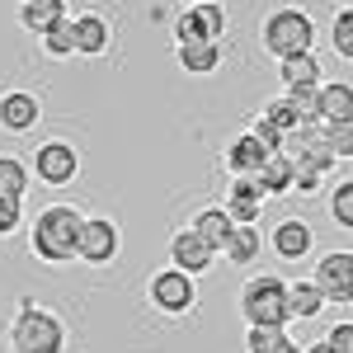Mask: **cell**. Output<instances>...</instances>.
Returning <instances> with one entry per match:
<instances>
[{
	"mask_svg": "<svg viewBox=\"0 0 353 353\" xmlns=\"http://www.w3.org/2000/svg\"><path fill=\"white\" fill-rule=\"evenodd\" d=\"M311 283L325 292V301H339V306H349L353 301V250H330L316 259V273H311Z\"/></svg>",
	"mask_w": 353,
	"mask_h": 353,
	"instance_id": "obj_9",
	"label": "cell"
},
{
	"mask_svg": "<svg viewBox=\"0 0 353 353\" xmlns=\"http://www.w3.org/2000/svg\"><path fill=\"white\" fill-rule=\"evenodd\" d=\"M231 226H236V221L226 217L221 208H203V212L189 221V231H193V236H198L203 245H212V250H221V241L231 236Z\"/></svg>",
	"mask_w": 353,
	"mask_h": 353,
	"instance_id": "obj_23",
	"label": "cell"
},
{
	"mask_svg": "<svg viewBox=\"0 0 353 353\" xmlns=\"http://www.w3.org/2000/svg\"><path fill=\"white\" fill-rule=\"evenodd\" d=\"M212 259H217V250H212V245H203V241L189 231V226L170 236V269H179V273H189V278H198V273L212 269Z\"/></svg>",
	"mask_w": 353,
	"mask_h": 353,
	"instance_id": "obj_12",
	"label": "cell"
},
{
	"mask_svg": "<svg viewBox=\"0 0 353 353\" xmlns=\"http://www.w3.org/2000/svg\"><path fill=\"white\" fill-rule=\"evenodd\" d=\"M316 123H353V85L349 81H334V85H316Z\"/></svg>",
	"mask_w": 353,
	"mask_h": 353,
	"instance_id": "obj_15",
	"label": "cell"
},
{
	"mask_svg": "<svg viewBox=\"0 0 353 353\" xmlns=\"http://www.w3.org/2000/svg\"><path fill=\"white\" fill-rule=\"evenodd\" d=\"M38 38H43V52H48V57H71V52H76V38H71V14H66V19H57V24L48 28V33H38Z\"/></svg>",
	"mask_w": 353,
	"mask_h": 353,
	"instance_id": "obj_27",
	"label": "cell"
},
{
	"mask_svg": "<svg viewBox=\"0 0 353 353\" xmlns=\"http://www.w3.org/2000/svg\"><path fill=\"white\" fill-rule=\"evenodd\" d=\"M189 5H198V0H189Z\"/></svg>",
	"mask_w": 353,
	"mask_h": 353,
	"instance_id": "obj_33",
	"label": "cell"
},
{
	"mask_svg": "<svg viewBox=\"0 0 353 353\" xmlns=\"http://www.w3.org/2000/svg\"><path fill=\"white\" fill-rule=\"evenodd\" d=\"M71 38H76V52L81 57H104L113 48V28L104 14H94V10H85L71 19Z\"/></svg>",
	"mask_w": 353,
	"mask_h": 353,
	"instance_id": "obj_14",
	"label": "cell"
},
{
	"mask_svg": "<svg viewBox=\"0 0 353 353\" xmlns=\"http://www.w3.org/2000/svg\"><path fill=\"white\" fill-rule=\"evenodd\" d=\"M10 349L14 353H66V325L48 306L24 297L19 316H14V330H10Z\"/></svg>",
	"mask_w": 353,
	"mask_h": 353,
	"instance_id": "obj_2",
	"label": "cell"
},
{
	"mask_svg": "<svg viewBox=\"0 0 353 353\" xmlns=\"http://www.w3.org/2000/svg\"><path fill=\"white\" fill-rule=\"evenodd\" d=\"M85 212H76L71 203H48L38 217H33V231H28V250L33 259L43 264H71L76 259V236H81Z\"/></svg>",
	"mask_w": 353,
	"mask_h": 353,
	"instance_id": "obj_1",
	"label": "cell"
},
{
	"mask_svg": "<svg viewBox=\"0 0 353 353\" xmlns=\"http://www.w3.org/2000/svg\"><path fill=\"white\" fill-rule=\"evenodd\" d=\"M226 5L221 0H198L174 19V48L179 43H221L226 38Z\"/></svg>",
	"mask_w": 353,
	"mask_h": 353,
	"instance_id": "obj_6",
	"label": "cell"
},
{
	"mask_svg": "<svg viewBox=\"0 0 353 353\" xmlns=\"http://www.w3.org/2000/svg\"><path fill=\"white\" fill-rule=\"evenodd\" d=\"M123 250V231L113 217H85L81 236H76V259L90 264V269H109Z\"/></svg>",
	"mask_w": 353,
	"mask_h": 353,
	"instance_id": "obj_5",
	"label": "cell"
},
{
	"mask_svg": "<svg viewBox=\"0 0 353 353\" xmlns=\"http://www.w3.org/2000/svg\"><path fill=\"white\" fill-rule=\"evenodd\" d=\"M146 301H151L161 316H189L193 306H198V283L179 269H161L146 283Z\"/></svg>",
	"mask_w": 353,
	"mask_h": 353,
	"instance_id": "obj_7",
	"label": "cell"
},
{
	"mask_svg": "<svg viewBox=\"0 0 353 353\" xmlns=\"http://www.w3.org/2000/svg\"><path fill=\"white\" fill-rule=\"evenodd\" d=\"M259 43H264V52L269 57H297V52H311L316 48V19L297 10V5H283V10H273L269 19H264V33H259Z\"/></svg>",
	"mask_w": 353,
	"mask_h": 353,
	"instance_id": "obj_4",
	"label": "cell"
},
{
	"mask_svg": "<svg viewBox=\"0 0 353 353\" xmlns=\"http://www.w3.org/2000/svg\"><path fill=\"white\" fill-rule=\"evenodd\" d=\"M334 52L344 57V61H353V10L349 5L334 14Z\"/></svg>",
	"mask_w": 353,
	"mask_h": 353,
	"instance_id": "obj_29",
	"label": "cell"
},
{
	"mask_svg": "<svg viewBox=\"0 0 353 353\" xmlns=\"http://www.w3.org/2000/svg\"><path fill=\"white\" fill-rule=\"evenodd\" d=\"M221 259H226V264H259V254H264V236H259V221H254V226H241V221H236V226H231V236H226V241H221V250H217Z\"/></svg>",
	"mask_w": 353,
	"mask_h": 353,
	"instance_id": "obj_16",
	"label": "cell"
},
{
	"mask_svg": "<svg viewBox=\"0 0 353 353\" xmlns=\"http://www.w3.org/2000/svg\"><path fill=\"white\" fill-rule=\"evenodd\" d=\"M28 184H33L28 165L19 161V156H0V193H10V198H19V203H24Z\"/></svg>",
	"mask_w": 353,
	"mask_h": 353,
	"instance_id": "obj_25",
	"label": "cell"
},
{
	"mask_svg": "<svg viewBox=\"0 0 353 353\" xmlns=\"http://www.w3.org/2000/svg\"><path fill=\"white\" fill-rule=\"evenodd\" d=\"M269 250L283 264H301V259H311V250H316V226L301 221V217H283L269 236Z\"/></svg>",
	"mask_w": 353,
	"mask_h": 353,
	"instance_id": "obj_10",
	"label": "cell"
},
{
	"mask_svg": "<svg viewBox=\"0 0 353 353\" xmlns=\"http://www.w3.org/2000/svg\"><path fill=\"white\" fill-rule=\"evenodd\" d=\"M184 76H217L221 71V43H179L174 48Z\"/></svg>",
	"mask_w": 353,
	"mask_h": 353,
	"instance_id": "obj_19",
	"label": "cell"
},
{
	"mask_svg": "<svg viewBox=\"0 0 353 353\" xmlns=\"http://www.w3.org/2000/svg\"><path fill=\"white\" fill-rule=\"evenodd\" d=\"M250 179H254V189L264 193V198H273V193H292V161H288L283 151H269Z\"/></svg>",
	"mask_w": 353,
	"mask_h": 353,
	"instance_id": "obj_17",
	"label": "cell"
},
{
	"mask_svg": "<svg viewBox=\"0 0 353 353\" xmlns=\"http://www.w3.org/2000/svg\"><path fill=\"white\" fill-rule=\"evenodd\" d=\"M57 19H66V0H19V24L28 33H48Z\"/></svg>",
	"mask_w": 353,
	"mask_h": 353,
	"instance_id": "obj_22",
	"label": "cell"
},
{
	"mask_svg": "<svg viewBox=\"0 0 353 353\" xmlns=\"http://www.w3.org/2000/svg\"><path fill=\"white\" fill-rule=\"evenodd\" d=\"M259 118H264V123H269V128H273L278 137H288V132H297V128H301V118H297V104H292L288 94H278V99H269Z\"/></svg>",
	"mask_w": 353,
	"mask_h": 353,
	"instance_id": "obj_24",
	"label": "cell"
},
{
	"mask_svg": "<svg viewBox=\"0 0 353 353\" xmlns=\"http://www.w3.org/2000/svg\"><path fill=\"white\" fill-rule=\"evenodd\" d=\"M278 353H301V344H297V339H288V344H283Z\"/></svg>",
	"mask_w": 353,
	"mask_h": 353,
	"instance_id": "obj_32",
	"label": "cell"
},
{
	"mask_svg": "<svg viewBox=\"0 0 353 353\" xmlns=\"http://www.w3.org/2000/svg\"><path fill=\"white\" fill-rule=\"evenodd\" d=\"M321 344H325V353H353V321L344 316V321H339V325L330 330V334L321 339Z\"/></svg>",
	"mask_w": 353,
	"mask_h": 353,
	"instance_id": "obj_31",
	"label": "cell"
},
{
	"mask_svg": "<svg viewBox=\"0 0 353 353\" xmlns=\"http://www.w3.org/2000/svg\"><path fill=\"white\" fill-rule=\"evenodd\" d=\"M330 217L339 226H353V179H339L330 193Z\"/></svg>",
	"mask_w": 353,
	"mask_h": 353,
	"instance_id": "obj_28",
	"label": "cell"
},
{
	"mask_svg": "<svg viewBox=\"0 0 353 353\" xmlns=\"http://www.w3.org/2000/svg\"><path fill=\"white\" fill-rule=\"evenodd\" d=\"M221 212H226L231 221H241V226H254V221H259V212H264V193L254 189V179H245V174H231Z\"/></svg>",
	"mask_w": 353,
	"mask_h": 353,
	"instance_id": "obj_13",
	"label": "cell"
},
{
	"mask_svg": "<svg viewBox=\"0 0 353 353\" xmlns=\"http://www.w3.org/2000/svg\"><path fill=\"white\" fill-rule=\"evenodd\" d=\"M325 306H330L325 292H321L311 278H297V283H288V311H292V321H316Z\"/></svg>",
	"mask_w": 353,
	"mask_h": 353,
	"instance_id": "obj_21",
	"label": "cell"
},
{
	"mask_svg": "<svg viewBox=\"0 0 353 353\" xmlns=\"http://www.w3.org/2000/svg\"><path fill=\"white\" fill-rule=\"evenodd\" d=\"M33 179H43V184H52V189H66L76 174H81V151L71 146V141H43L38 151H33V170H28Z\"/></svg>",
	"mask_w": 353,
	"mask_h": 353,
	"instance_id": "obj_8",
	"label": "cell"
},
{
	"mask_svg": "<svg viewBox=\"0 0 353 353\" xmlns=\"http://www.w3.org/2000/svg\"><path fill=\"white\" fill-rule=\"evenodd\" d=\"M24 226V203L19 198H10V193H0V241L5 236H14Z\"/></svg>",
	"mask_w": 353,
	"mask_h": 353,
	"instance_id": "obj_30",
	"label": "cell"
},
{
	"mask_svg": "<svg viewBox=\"0 0 353 353\" xmlns=\"http://www.w3.org/2000/svg\"><path fill=\"white\" fill-rule=\"evenodd\" d=\"M38 118H43V104H38V94L33 90H5L0 94V128L14 137H24L38 128Z\"/></svg>",
	"mask_w": 353,
	"mask_h": 353,
	"instance_id": "obj_11",
	"label": "cell"
},
{
	"mask_svg": "<svg viewBox=\"0 0 353 353\" xmlns=\"http://www.w3.org/2000/svg\"><path fill=\"white\" fill-rule=\"evenodd\" d=\"M241 316L245 325H292V311H288V283L278 273H254L245 278L241 288Z\"/></svg>",
	"mask_w": 353,
	"mask_h": 353,
	"instance_id": "obj_3",
	"label": "cell"
},
{
	"mask_svg": "<svg viewBox=\"0 0 353 353\" xmlns=\"http://www.w3.org/2000/svg\"><path fill=\"white\" fill-rule=\"evenodd\" d=\"M292 334L283 325H245V353H278Z\"/></svg>",
	"mask_w": 353,
	"mask_h": 353,
	"instance_id": "obj_26",
	"label": "cell"
},
{
	"mask_svg": "<svg viewBox=\"0 0 353 353\" xmlns=\"http://www.w3.org/2000/svg\"><path fill=\"white\" fill-rule=\"evenodd\" d=\"M278 81H283V90H316L321 85V61H316V52L283 57L278 61Z\"/></svg>",
	"mask_w": 353,
	"mask_h": 353,
	"instance_id": "obj_18",
	"label": "cell"
},
{
	"mask_svg": "<svg viewBox=\"0 0 353 353\" xmlns=\"http://www.w3.org/2000/svg\"><path fill=\"white\" fill-rule=\"evenodd\" d=\"M264 156H269V146H264V141H259L254 132H241L236 141H231V146H226V170L250 179V174L259 170V161H264Z\"/></svg>",
	"mask_w": 353,
	"mask_h": 353,
	"instance_id": "obj_20",
	"label": "cell"
}]
</instances>
